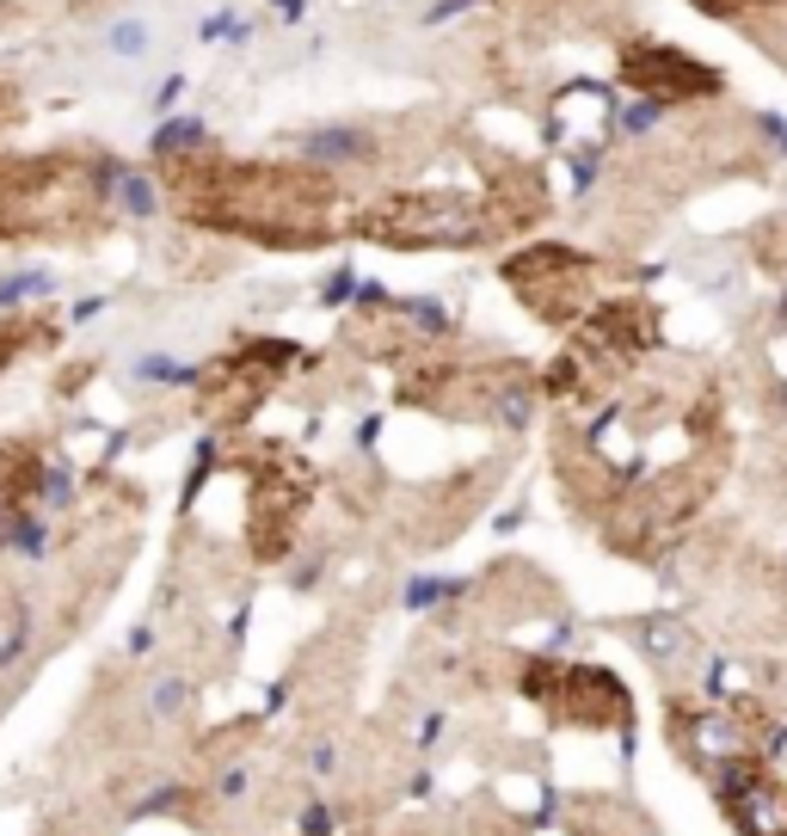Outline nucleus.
I'll use <instances>...</instances> for the list:
<instances>
[{
  "label": "nucleus",
  "instance_id": "nucleus-1",
  "mask_svg": "<svg viewBox=\"0 0 787 836\" xmlns=\"http://www.w3.org/2000/svg\"><path fill=\"white\" fill-rule=\"evenodd\" d=\"M720 787H726L732 824L745 836H787V787L775 775H763L757 763H732Z\"/></svg>",
  "mask_w": 787,
  "mask_h": 836
},
{
  "label": "nucleus",
  "instance_id": "nucleus-2",
  "mask_svg": "<svg viewBox=\"0 0 787 836\" xmlns=\"http://www.w3.org/2000/svg\"><path fill=\"white\" fill-rule=\"evenodd\" d=\"M301 154L320 160V167H351V160H370L375 142L363 130H351V124H327V130H308L301 136Z\"/></svg>",
  "mask_w": 787,
  "mask_h": 836
},
{
  "label": "nucleus",
  "instance_id": "nucleus-3",
  "mask_svg": "<svg viewBox=\"0 0 787 836\" xmlns=\"http://www.w3.org/2000/svg\"><path fill=\"white\" fill-rule=\"evenodd\" d=\"M111 197H117V210H129V216H155L160 210V185L148 173H136V167L111 173Z\"/></svg>",
  "mask_w": 787,
  "mask_h": 836
},
{
  "label": "nucleus",
  "instance_id": "nucleus-4",
  "mask_svg": "<svg viewBox=\"0 0 787 836\" xmlns=\"http://www.w3.org/2000/svg\"><path fill=\"white\" fill-rule=\"evenodd\" d=\"M203 117H167L155 130V142H148V154H185V148H203Z\"/></svg>",
  "mask_w": 787,
  "mask_h": 836
},
{
  "label": "nucleus",
  "instance_id": "nucleus-5",
  "mask_svg": "<svg viewBox=\"0 0 787 836\" xmlns=\"http://www.w3.org/2000/svg\"><path fill=\"white\" fill-rule=\"evenodd\" d=\"M148 44H155V31H148V19H117V25L105 31V50H111V56H124V62L148 56Z\"/></svg>",
  "mask_w": 787,
  "mask_h": 836
},
{
  "label": "nucleus",
  "instance_id": "nucleus-6",
  "mask_svg": "<svg viewBox=\"0 0 787 836\" xmlns=\"http://www.w3.org/2000/svg\"><path fill=\"white\" fill-rule=\"evenodd\" d=\"M185 695H191L185 677H160L155 689H148V714H155V720H172V714L185 707Z\"/></svg>",
  "mask_w": 787,
  "mask_h": 836
},
{
  "label": "nucleus",
  "instance_id": "nucleus-7",
  "mask_svg": "<svg viewBox=\"0 0 787 836\" xmlns=\"http://www.w3.org/2000/svg\"><path fill=\"white\" fill-rule=\"evenodd\" d=\"M659 117H664V99H634L628 111H621V130L646 136V130H659Z\"/></svg>",
  "mask_w": 787,
  "mask_h": 836
},
{
  "label": "nucleus",
  "instance_id": "nucleus-8",
  "mask_svg": "<svg viewBox=\"0 0 787 836\" xmlns=\"http://www.w3.org/2000/svg\"><path fill=\"white\" fill-rule=\"evenodd\" d=\"M25 640H31V621H25V615H19V621H13V634L0 640V664H13V658H19V652H25Z\"/></svg>",
  "mask_w": 787,
  "mask_h": 836
},
{
  "label": "nucleus",
  "instance_id": "nucleus-9",
  "mask_svg": "<svg viewBox=\"0 0 787 836\" xmlns=\"http://www.w3.org/2000/svg\"><path fill=\"white\" fill-rule=\"evenodd\" d=\"M757 130H763V142H775V148L787 154V117H781V111H763V117H757Z\"/></svg>",
  "mask_w": 787,
  "mask_h": 836
},
{
  "label": "nucleus",
  "instance_id": "nucleus-10",
  "mask_svg": "<svg viewBox=\"0 0 787 836\" xmlns=\"http://www.w3.org/2000/svg\"><path fill=\"white\" fill-rule=\"evenodd\" d=\"M468 7H480V0H437V7L425 13V25H444V19H461Z\"/></svg>",
  "mask_w": 787,
  "mask_h": 836
},
{
  "label": "nucleus",
  "instance_id": "nucleus-11",
  "mask_svg": "<svg viewBox=\"0 0 787 836\" xmlns=\"http://www.w3.org/2000/svg\"><path fill=\"white\" fill-rule=\"evenodd\" d=\"M179 87H185V81H167V87H160V93H155V111H160V117H167V111H172V99H179Z\"/></svg>",
  "mask_w": 787,
  "mask_h": 836
},
{
  "label": "nucleus",
  "instance_id": "nucleus-12",
  "mask_svg": "<svg viewBox=\"0 0 787 836\" xmlns=\"http://www.w3.org/2000/svg\"><path fill=\"white\" fill-rule=\"evenodd\" d=\"M277 13H284V19H301V13H308V0H277Z\"/></svg>",
  "mask_w": 787,
  "mask_h": 836
}]
</instances>
